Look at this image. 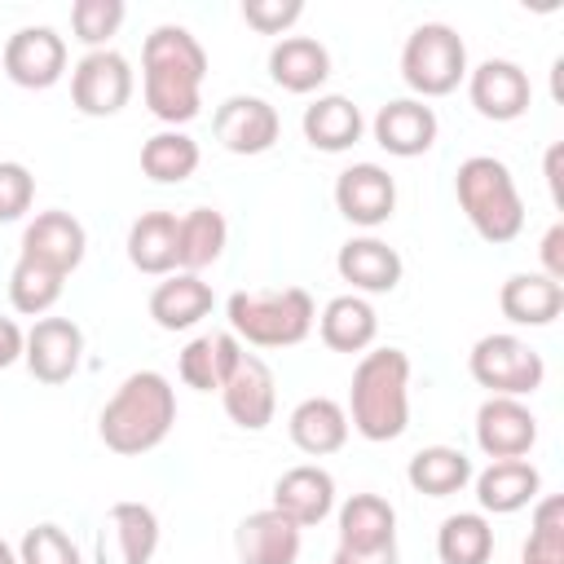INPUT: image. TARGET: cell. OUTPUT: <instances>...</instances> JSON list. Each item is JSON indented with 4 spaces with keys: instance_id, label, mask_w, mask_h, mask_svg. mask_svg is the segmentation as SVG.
<instances>
[{
    "instance_id": "cell-1",
    "label": "cell",
    "mask_w": 564,
    "mask_h": 564,
    "mask_svg": "<svg viewBox=\"0 0 564 564\" xmlns=\"http://www.w3.org/2000/svg\"><path fill=\"white\" fill-rule=\"evenodd\" d=\"M203 79H207V53L185 26L163 22L145 35L141 93H145V106H150L154 119H163L167 128H181V123L198 119Z\"/></svg>"
},
{
    "instance_id": "cell-2",
    "label": "cell",
    "mask_w": 564,
    "mask_h": 564,
    "mask_svg": "<svg viewBox=\"0 0 564 564\" xmlns=\"http://www.w3.org/2000/svg\"><path fill=\"white\" fill-rule=\"evenodd\" d=\"M176 423V388L159 370H132L97 414V436L110 454L137 458L167 441Z\"/></svg>"
},
{
    "instance_id": "cell-3",
    "label": "cell",
    "mask_w": 564,
    "mask_h": 564,
    "mask_svg": "<svg viewBox=\"0 0 564 564\" xmlns=\"http://www.w3.org/2000/svg\"><path fill=\"white\" fill-rule=\"evenodd\" d=\"M348 427L375 445L410 427V357L401 348H366L348 383Z\"/></svg>"
},
{
    "instance_id": "cell-4",
    "label": "cell",
    "mask_w": 564,
    "mask_h": 564,
    "mask_svg": "<svg viewBox=\"0 0 564 564\" xmlns=\"http://www.w3.org/2000/svg\"><path fill=\"white\" fill-rule=\"evenodd\" d=\"M229 335L251 348H295L308 339L317 308L304 286H256V291H234L225 300Z\"/></svg>"
},
{
    "instance_id": "cell-5",
    "label": "cell",
    "mask_w": 564,
    "mask_h": 564,
    "mask_svg": "<svg viewBox=\"0 0 564 564\" xmlns=\"http://www.w3.org/2000/svg\"><path fill=\"white\" fill-rule=\"evenodd\" d=\"M454 198H458L467 225L485 242H494V247L511 242L524 229V198L516 189V176L494 154H471V159L458 163V172H454Z\"/></svg>"
},
{
    "instance_id": "cell-6",
    "label": "cell",
    "mask_w": 564,
    "mask_h": 564,
    "mask_svg": "<svg viewBox=\"0 0 564 564\" xmlns=\"http://www.w3.org/2000/svg\"><path fill=\"white\" fill-rule=\"evenodd\" d=\"M401 79L419 101L445 97L467 79V44L449 22H423L401 44Z\"/></svg>"
},
{
    "instance_id": "cell-7",
    "label": "cell",
    "mask_w": 564,
    "mask_h": 564,
    "mask_svg": "<svg viewBox=\"0 0 564 564\" xmlns=\"http://www.w3.org/2000/svg\"><path fill=\"white\" fill-rule=\"evenodd\" d=\"M467 370L489 397H529L546 379L542 352L520 335H480L467 352Z\"/></svg>"
},
{
    "instance_id": "cell-8",
    "label": "cell",
    "mask_w": 564,
    "mask_h": 564,
    "mask_svg": "<svg viewBox=\"0 0 564 564\" xmlns=\"http://www.w3.org/2000/svg\"><path fill=\"white\" fill-rule=\"evenodd\" d=\"M70 101L88 119H110L132 101V66L115 48H93L70 70Z\"/></svg>"
},
{
    "instance_id": "cell-9",
    "label": "cell",
    "mask_w": 564,
    "mask_h": 564,
    "mask_svg": "<svg viewBox=\"0 0 564 564\" xmlns=\"http://www.w3.org/2000/svg\"><path fill=\"white\" fill-rule=\"evenodd\" d=\"M467 97L480 119L511 123L533 106V84L520 62L511 57H485L480 66H467Z\"/></svg>"
},
{
    "instance_id": "cell-10",
    "label": "cell",
    "mask_w": 564,
    "mask_h": 564,
    "mask_svg": "<svg viewBox=\"0 0 564 564\" xmlns=\"http://www.w3.org/2000/svg\"><path fill=\"white\" fill-rule=\"evenodd\" d=\"M220 405H225L229 423H238L242 432H264L278 414V379H273L269 361L242 348L238 366L220 383Z\"/></svg>"
},
{
    "instance_id": "cell-11",
    "label": "cell",
    "mask_w": 564,
    "mask_h": 564,
    "mask_svg": "<svg viewBox=\"0 0 564 564\" xmlns=\"http://www.w3.org/2000/svg\"><path fill=\"white\" fill-rule=\"evenodd\" d=\"M0 62L18 88H53L66 75V40L53 26H18L4 40Z\"/></svg>"
},
{
    "instance_id": "cell-12",
    "label": "cell",
    "mask_w": 564,
    "mask_h": 564,
    "mask_svg": "<svg viewBox=\"0 0 564 564\" xmlns=\"http://www.w3.org/2000/svg\"><path fill=\"white\" fill-rule=\"evenodd\" d=\"M335 207L348 225L379 229L397 212V181L379 163H352L335 176Z\"/></svg>"
},
{
    "instance_id": "cell-13",
    "label": "cell",
    "mask_w": 564,
    "mask_h": 564,
    "mask_svg": "<svg viewBox=\"0 0 564 564\" xmlns=\"http://www.w3.org/2000/svg\"><path fill=\"white\" fill-rule=\"evenodd\" d=\"M278 132H282V119L264 97L238 93V97H225L212 115V137L229 154H264V150H273Z\"/></svg>"
},
{
    "instance_id": "cell-14",
    "label": "cell",
    "mask_w": 564,
    "mask_h": 564,
    "mask_svg": "<svg viewBox=\"0 0 564 564\" xmlns=\"http://www.w3.org/2000/svg\"><path fill=\"white\" fill-rule=\"evenodd\" d=\"M22 361H26L35 383H48V388L66 383L79 370V361H84V330L70 317H40L26 330Z\"/></svg>"
},
{
    "instance_id": "cell-15",
    "label": "cell",
    "mask_w": 564,
    "mask_h": 564,
    "mask_svg": "<svg viewBox=\"0 0 564 564\" xmlns=\"http://www.w3.org/2000/svg\"><path fill=\"white\" fill-rule=\"evenodd\" d=\"M476 445L489 458H524L538 445V419L520 397H485L476 410Z\"/></svg>"
},
{
    "instance_id": "cell-16",
    "label": "cell",
    "mask_w": 564,
    "mask_h": 564,
    "mask_svg": "<svg viewBox=\"0 0 564 564\" xmlns=\"http://www.w3.org/2000/svg\"><path fill=\"white\" fill-rule=\"evenodd\" d=\"M84 251H88V234H84V225H79L70 212H62V207L40 212V216L22 229V256L35 260V264L57 269L62 278L84 264Z\"/></svg>"
},
{
    "instance_id": "cell-17",
    "label": "cell",
    "mask_w": 564,
    "mask_h": 564,
    "mask_svg": "<svg viewBox=\"0 0 564 564\" xmlns=\"http://www.w3.org/2000/svg\"><path fill=\"white\" fill-rule=\"evenodd\" d=\"M375 141L392 154V159H419L436 145V110L419 97H397V101H383L379 115H375Z\"/></svg>"
},
{
    "instance_id": "cell-18",
    "label": "cell",
    "mask_w": 564,
    "mask_h": 564,
    "mask_svg": "<svg viewBox=\"0 0 564 564\" xmlns=\"http://www.w3.org/2000/svg\"><path fill=\"white\" fill-rule=\"evenodd\" d=\"M273 511H282L291 524L313 529L335 511V476L317 463H300L273 480Z\"/></svg>"
},
{
    "instance_id": "cell-19",
    "label": "cell",
    "mask_w": 564,
    "mask_h": 564,
    "mask_svg": "<svg viewBox=\"0 0 564 564\" xmlns=\"http://www.w3.org/2000/svg\"><path fill=\"white\" fill-rule=\"evenodd\" d=\"M101 564H150L159 551V516L145 502H115L101 524Z\"/></svg>"
},
{
    "instance_id": "cell-20",
    "label": "cell",
    "mask_w": 564,
    "mask_h": 564,
    "mask_svg": "<svg viewBox=\"0 0 564 564\" xmlns=\"http://www.w3.org/2000/svg\"><path fill=\"white\" fill-rule=\"evenodd\" d=\"M335 269L339 278L352 286V295H388L397 291L405 264L397 256V247H388L383 238L375 234H361V238H348L335 256Z\"/></svg>"
},
{
    "instance_id": "cell-21",
    "label": "cell",
    "mask_w": 564,
    "mask_h": 564,
    "mask_svg": "<svg viewBox=\"0 0 564 564\" xmlns=\"http://www.w3.org/2000/svg\"><path fill=\"white\" fill-rule=\"evenodd\" d=\"M300 546H304V529L273 507L242 516L234 529V551L242 564H295Z\"/></svg>"
},
{
    "instance_id": "cell-22",
    "label": "cell",
    "mask_w": 564,
    "mask_h": 564,
    "mask_svg": "<svg viewBox=\"0 0 564 564\" xmlns=\"http://www.w3.org/2000/svg\"><path fill=\"white\" fill-rule=\"evenodd\" d=\"M269 79L282 88V93H317L326 79H330V53L322 40L313 35H282L273 48H269Z\"/></svg>"
},
{
    "instance_id": "cell-23",
    "label": "cell",
    "mask_w": 564,
    "mask_h": 564,
    "mask_svg": "<svg viewBox=\"0 0 564 564\" xmlns=\"http://www.w3.org/2000/svg\"><path fill=\"white\" fill-rule=\"evenodd\" d=\"M286 432H291V445L308 458H326V454H339L348 445V414L335 397H304L291 419H286Z\"/></svg>"
},
{
    "instance_id": "cell-24",
    "label": "cell",
    "mask_w": 564,
    "mask_h": 564,
    "mask_svg": "<svg viewBox=\"0 0 564 564\" xmlns=\"http://www.w3.org/2000/svg\"><path fill=\"white\" fill-rule=\"evenodd\" d=\"M471 480H476L480 511H494V516H516L529 502H538V494H542V476L529 458H494Z\"/></svg>"
},
{
    "instance_id": "cell-25",
    "label": "cell",
    "mask_w": 564,
    "mask_h": 564,
    "mask_svg": "<svg viewBox=\"0 0 564 564\" xmlns=\"http://www.w3.org/2000/svg\"><path fill=\"white\" fill-rule=\"evenodd\" d=\"M300 128H304V141H308L313 150H322V154H344V150H352V145L361 141L366 119H361V110H357L352 97L326 93V97H317L313 106H304Z\"/></svg>"
},
{
    "instance_id": "cell-26",
    "label": "cell",
    "mask_w": 564,
    "mask_h": 564,
    "mask_svg": "<svg viewBox=\"0 0 564 564\" xmlns=\"http://www.w3.org/2000/svg\"><path fill=\"white\" fill-rule=\"evenodd\" d=\"M498 308L516 326H551L564 313V282H551L546 273H511L498 291Z\"/></svg>"
},
{
    "instance_id": "cell-27",
    "label": "cell",
    "mask_w": 564,
    "mask_h": 564,
    "mask_svg": "<svg viewBox=\"0 0 564 564\" xmlns=\"http://www.w3.org/2000/svg\"><path fill=\"white\" fill-rule=\"evenodd\" d=\"M216 295L198 273H167L150 291V317L159 330H189L212 313Z\"/></svg>"
},
{
    "instance_id": "cell-28",
    "label": "cell",
    "mask_w": 564,
    "mask_h": 564,
    "mask_svg": "<svg viewBox=\"0 0 564 564\" xmlns=\"http://www.w3.org/2000/svg\"><path fill=\"white\" fill-rule=\"evenodd\" d=\"M339 546L379 551L397 546V507L383 494H352L339 502Z\"/></svg>"
},
{
    "instance_id": "cell-29",
    "label": "cell",
    "mask_w": 564,
    "mask_h": 564,
    "mask_svg": "<svg viewBox=\"0 0 564 564\" xmlns=\"http://www.w3.org/2000/svg\"><path fill=\"white\" fill-rule=\"evenodd\" d=\"M317 335L330 352H366L379 335V313L366 295H335L322 313H317Z\"/></svg>"
},
{
    "instance_id": "cell-30",
    "label": "cell",
    "mask_w": 564,
    "mask_h": 564,
    "mask_svg": "<svg viewBox=\"0 0 564 564\" xmlns=\"http://www.w3.org/2000/svg\"><path fill=\"white\" fill-rule=\"evenodd\" d=\"M238 357H242V344H238L229 330H220V335H198V339H189V344L181 348L176 375H181V383L194 388V392H220V383L229 379V370L238 366Z\"/></svg>"
},
{
    "instance_id": "cell-31",
    "label": "cell",
    "mask_w": 564,
    "mask_h": 564,
    "mask_svg": "<svg viewBox=\"0 0 564 564\" xmlns=\"http://www.w3.org/2000/svg\"><path fill=\"white\" fill-rule=\"evenodd\" d=\"M229 225L216 207H189L176 216V273H203L225 256Z\"/></svg>"
},
{
    "instance_id": "cell-32",
    "label": "cell",
    "mask_w": 564,
    "mask_h": 564,
    "mask_svg": "<svg viewBox=\"0 0 564 564\" xmlns=\"http://www.w3.org/2000/svg\"><path fill=\"white\" fill-rule=\"evenodd\" d=\"M128 260L137 273H176V212H141L128 229Z\"/></svg>"
},
{
    "instance_id": "cell-33",
    "label": "cell",
    "mask_w": 564,
    "mask_h": 564,
    "mask_svg": "<svg viewBox=\"0 0 564 564\" xmlns=\"http://www.w3.org/2000/svg\"><path fill=\"white\" fill-rule=\"evenodd\" d=\"M471 458L454 445H423L410 463H405V480L414 494H427V498H449L458 489H467L471 480Z\"/></svg>"
},
{
    "instance_id": "cell-34",
    "label": "cell",
    "mask_w": 564,
    "mask_h": 564,
    "mask_svg": "<svg viewBox=\"0 0 564 564\" xmlns=\"http://www.w3.org/2000/svg\"><path fill=\"white\" fill-rule=\"evenodd\" d=\"M436 555H441V564H489L494 560V524L485 520V511L445 516L436 529Z\"/></svg>"
},
{
    "instance_id": "cell-35",
    "label": "cell",
    "mask_w": 564,
    "mask_h": 564,
    "mask_svg": "<svg viewBox=\"0 0 564 564\" xmlns=\"http://www.w3.org/2000/svg\"><path fill=\"white\" fill-rule=\"evenodd\" d=\"M198 141L181 128H163L141 145V172L159 185H181L198 172Z\"/></svg>"
},
{
    "instance_id": "cell-36",
    "label": "cell",
    "mask_w": 564,
    "mask_h": 564,
    "mask_svg": "<svg viewBox=\"0 0 564 564\" xmlns=\"http://www.w3.org/2000/svg\"><path fill=\"white\" fill-rule=\"evenodd\" d=\"M62 286H66V278H62L57 269L18 256V264H13V273H9V304H13L22 317H44V313L62 300Z\"/></svg>"
},
{
    "instance_id": "cell-37",
    "label": "cell",
    "mask_w": 564,
    "mask_h": 564,
    "mask_svg": "<svg viewBox=\"0 0 564 564\" xmlns=\"http://www.w3.org/2000/svg\"><path fill=\"white\" fill-rule=\"evenodd\" d=\"M520 560H529V564H564V498H555V494L538 498L533 529H529V542H524Z\"/></svg>"
},
{
    "instance_id": "cell-38",
    "label": "cell",
    "mask_w": 564,
    "mask_h": 564,
    "mask_svg": "<svg viewBox=\"0 0 564 564\" xmlns=\"http://www.w3.org/2000/svg\"><path fill=\"white\" fill-rule=\"evenodd\" d=\"M123 18H128L123 0H75L70 4V31L79 44H88V53L106 48L110 35L123 26Z\"/></svg>"
},
{
    "instance_id": "cell-39",
    "label": "cell",
    "mask_w": 564,
    "mask_h": 564,
    "mask_svg": "<svg viewBox=\"0 0 564 564\" xmlns=\"http://www.w3.org/2000/svg\"><path fill=\"white\" fill-rule=\"evenodd\" d=\"M18 564H84L75 538L62 529V524H35L22 533V546H18Z\"/></svg>"
},
{
    "instance_id": "cell-40",
    "label": "cell",
    "mask_w": 564,
    "mask_h": 564,
    "mask_svg": "<svg viewBox=\"0 0 564 564\" xmlns=\"http://www.w3.org/2000/svg\"><path fill=\"white\" fill-rule=\"evenodd\" d=\"M35 203V176L26 163L18 159H4L0 163V225L4 220H22Z\"/></svg>"
},
{
    "instance_id": "cell-41",
    "label": "cell",
    "mask_w": 564,
    "mask_h": 564,
    "mask_svg": "<svg viewBox=\"0 0 564 564\" xmlns=\"http://www.w3.org/2000/svg\"><path fill=\"white\" fill-rule=\"evenodd\" d=\"M304 18L300 0H242V22L260 35H286Z\"/></svg>"
},
{
    "instance_id": "cell-42",
    "label": "cell",
    "mask_w": 564,
    "mask_h": 564,
    "mask_svg": "<svg viewBox=\"0 0 564 564\" xmlns=\"http://www.w3.org/2000/svg\"><path fill=\"white\" fill-rule=\"evenodd\" d=\"M542 269L538 273H546L551 282H564V225L555 220L546 234H542Z\"/></svg>"
},
{
    "instance_id": "cell-43",
    "label": "cell",
    "mask_w": 564,
    "mask_h": 564,
    "mask_svg": "<svg viewBox=\"0 0 564 564\" xmlns=\"http://www.w3.org/2000/svg\"><path fill=\"white\" fill-rule=\"evenodd\" d=\"M22 348H26V330L13 317H0V370L22 361Z\"/></svg>"
},
{
    "instance_id": "cell-44",
    "label": "cell",
    "mask_w": 564,
    "mask_h": 564,
    "mask_svg": "<svg viewBox=\"0 0 564 564\" xmlns=\"http://www.w3.org/2000/svg\"><path fill=\"white\" fill-rule=\"evenodd\" d=\"M330 564H401V560H397V546H379V551H348V546H335Z\"/></svg>"
},
{
    "instance_id": "cell-45",
    "label": "cell",
    "mask_w": 564,
    "mask_h": 564,
    "mask_svg": "<svg viewBox=\"0 0 564 564\" xmlns=\"http://www.w3.org/2000/svg\"><path fill=\"white\" fill-rule=\"evenodd\" d=\"M560 154H564V145H551L546 150V185H551V198L555 203H564V194H560Z\"/></svg>"
},
{
    "instance_id": "cell-46",
    "label": "cell",
    "mask_w": 564,
    "mask_h": 564,
    "mask_svg": "<svg viewBox=\"0 0 564 564\" xmlns=\"http://www.w3.org/2000/svg\"><path fill=\"white\" fill-rule=\"evenodd\" d=\"M0 564H18V551H13L4 538H0Z\"/></svg>"
},
{
    "instance_id": "cell-47",
    "label": "cell",
    "mask_w": 564,
    "mask_h": 564,
    "mask_svg": "<svg viewBox=\"0 0 564 564\" xmlns=\"http://www.w3.org/2000/svg\"><path fill=\"white\" fill-rule=\"evenodd\" d=\"M520 564H529V560H520Z\"/></svg>"
}]
</instances>
